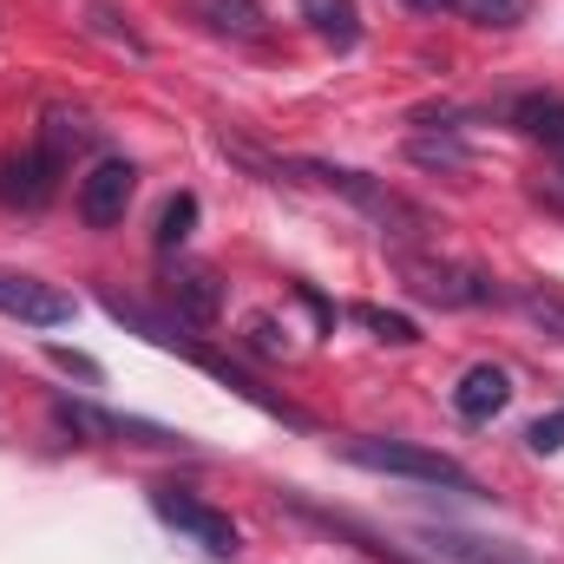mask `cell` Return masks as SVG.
Masks as SVG:
<instances>
[{"label": "cell", "instance_id": "52a82bcc", "mask_svg": "<svg viewBox=\"0 0 564 564\" xmlns=\"http://www.w3.org/2000/svg\"><path fill=\"white\" fill-rule=\"evenodd\" d=\"M0 315H13L26 328H59V322H73V295L53 289V282H40V276L0 270Z\"/></svg>", "mask_w": 564, "mask_h": 564}, {"label": "cell", "instance_id": "6da1fadb", "mask_svg": "<svg viewBox=\"0 0 564 564\" xmlns=\"http://www.w3.org/2000/svg\"><path fill=\"white\" fill-rule=\"evenodd\" d=\"M302 171H308V177H322V184H328L335 197H348V204H355L361 217H375V224H381L388 237H401V250H408V243H421L426 230H433V217H426L414 197L388 191L381 177H368V171H355V164H328V158H308Z\"/></svg>", "mask_w": 564, "mask_h": 564}, {"label": "cell", "instance_id": "8fae6325", "mask_svg": "<svg viewBox=\"0 0 564 564\" xmlns=\"http://www.w3.org/2000/svg\"><path fill=\"white\" fill-rule=\"evenodd\" d=\"M53 177H59V164L33 144L26 158H13V164H0V191L13 197V204H26V210H40L46 197H53Z\"/></svg>", "mask_w": 564, "mask_h": 564}, {"label": "cell", "instance_id": "30bf717a", "mask_svg": "<svg viewBox=\"0 0 564 564\" xmlns=\"http://www.w3.org/2000/svg\"><path fill=\"white\" fill-rule=\"evenodd\" d=\"M506 119H512L532 144L564 151V99H558V93H519V99L506 106Z\"/></svg>", "mask_w": 564, "mask_h": 564}, {"label": "cell", "instance_id": "9c48e42d", "mask_svg": "<svg viewBox=\"0 0 564 564\" xmlns=\"http://www.w3.org/2000/svg\"><path fill=\"white\" fill-rule=\"evenodd\" d=\"M171 308L191 328H217L224 322V282H217V270H177L171 276Z\"/></svg>", "mask_w": 564, "mask_h": 564}, {"label": "cell", "instance_id": "e0dca14e", "mask_svg": "<svg viewBox=\"0 0 564 564\" xmlns=\"http://www.w3.org/2000/svg\"><path fill=\"white\" fill-rule=\"evenodd\" d=\"M459 13L486 33H512V26L532 20V0H459Z\"/></svg>", "mask_w": 564, "mask_h": 564}, {"label": "cell", "instance_id": "7c38bea8", "mask_svg": "<svg viewBox=\"0 0 564 564\" xmlns=\"http://www.w3.org/2000/svg\"><path fill=\"white\" fill-rule=\"evenodd\" d=\"M191 20H204L224 40H257L263 33V0H184Z\"/></svg>", "mask_w": 564, "mask_h": 564}, {"label": "cell", "instance_id": "7402d4cb", "mask_svg": "<svg viewBox=\"0 0 564 564\" xmlns=\"http://www.w3.org/2000/svg\"><path fill=\"white\" fill-rule=\"evenodd\" d=\"M525 446H532L539 459H552V453H564V408H558V414H539V421L525 426Z\"/></svg>", "mask_w": 564, "mask_h": 564}, {"label": "cell", "instance_id": "277c9868", "mask_svg": "<svg viewBox=\"0 0 564 564\" xmlns=\"http://www.w3.org/2000/svg\"><path fill=\"white\" fill-rule=\"evenodd\" d=\"M151 512H158L171 532H184L197 552H210V558H237V525H230V512L204 506L197 492H184V486H151Z\"/></svg>", "mask_w": 564, "mask_h": 564}, {"label": "cell", "instance_id": "8992f818", "mask_svg": "<svg viewBox=\"0 0 564 564\" xmlns=\"http://www.w3.org/2000/svg\"><path fill=\"white\" fill-rule=\"evenodd\" d=\"M132 197H139V164H132V158H99V164L79 177V217H86L93 230L126 224Z\"/></svg>", "mask_w": 564, "mask_h": 564}, {"label": "cell", "instance_id": "cb8c5ba5", "mask_svg": "<svg viewBox=\"0 0 564 564\" xmlns=\"http://www.w3.org/2000/svg\"><path fill=\"white\" fill-rule=\"evenodd\" d=\"M46 361L66 368V375H79V381H99V361H86V355H73V348H46Z\"/></svg>", "mask_w": 564, "mask_h": 564}, {"label": "cell", "instance_id": "9a60e30c", "mask_svg": "<svg viewBox=\"0 0 564 564\" xmlns=\"http://www.w3.org/2000/svg\"><path fill=\"white\" fill-rule=\"evenodd\" d=\"M408 158L426 164V171H453V177L473 171V151L459 144V132H446V126H440V132H414V139H408Z\"/></svg>", "mask_w": 564, "mask_h": 564}, {"label": "cell", "instance_id": "2e32d148", "mask_svg": "<svg viewBox=\"0 0 564 564\" xmlns=\"http://www.w3.org/2000/svg\"><path fill=\"white\" fill-rule=\"evenodd\" d=\"M93 144V126L79 119V112H46V132H40V151L66 171L73 164V151H86Z\"/></svg>", "mask_w": 564, "mask_h": 564}, {"label": "cell", "instance_id": "3957f363", "mask_svg": "<svg viewBox=\"0 0 564 564\" xmlns=\"http://www.w3.org/2000/svg\"><path fill=\"white\" fill-rule=\"evenodd\" d=\"M394 270H401V282H408L421 302H433V308H486V302H499V282L486 276V270H473V263L394 250Z\"/></svg>", "mask_w": 564, "mask_h": 564}, {"label": "cell", "instance_id": "d4e9b609", "mask_svg": "<svg viewBox=\"0 0 564 564\" xmlns=\"http://www.w3.org/2000/svg\"><path fill=\"white\" fill-rule=\"evenodd\" d=\"M532 197H539L545 210H558V217H564V171H545V177H532Z\"/></svg>", "mask_w": 564, "mask_h": 564}, {"label": "cell", "instance_id": "ba28073f", "mask_svg": "<svg viewBox=\"0 0 564 564\" xmlns=\"http://www.w3.org/2000/svg\"><path fill=\"white\" fill-rule=\"evenodd\" d=\"M506 401H512V375H506L499 361L466 368V375H459V388H453L459 421H492V414H506Z\"/></svg>", "mask_w": 564, "mask_h": 564}, {"label": "cell", "instance_id": "44dd1931", "mask_svg": "<svg viewBox=\"0 0 564 564\" xmlns=\"http://www.w3.org/2000/svg\"><path fill=\"white\" fill-rule=\"evenodd\" d=\"M243 341H250L257 355H289V328H282L276 315H250V328H243Z\"/></svg>", "mask_w": 564, "mask_h": 564}, {"label": "cell", "instance_id": "5b68a950", "mask_svg": "<svg viewBox=\"0 0 564 564\" xmlns=\"http://www.w3.org/2000/svg\"><path fill=\"white\" fill-rule=\"evenodd\" d=\"M53 421L66 426V433H79L86 446H112V440H126V446H177V433H164V426H151V421H132V414H106L93 401H53Z\"/></svg>", "mask_w": 564, "mask_h": 564}, {"label": "cell", "instance_id": "7a4b0ae2", "mask_svg": "<svg viewBox=\"0 0 564 564\" xmlns=\"http://www.w3.org/2000/svg\"><path fill=\"white\" fill-rule=\"evenodd\" d=\"M341 459L368 466V473H394V479H421V486H446V492H479L473 473L433 446H414V440H348Z\"/></svg>", "mask_w": 564, "mask_h": 564}, {"label": "cell", "instance_id": "4fadbf2b", "mask_svg": "<svg viewBox=\"0 0 564 564\" xmlns=\"http://www.w3.org/2000/svg\"><path fill=\"white\" fill-rule=\"evenodd\" d=\"M426 545L453 564H532L525 552H512L499 539H473V532H426Z\"/></svg>", "mask_w": 564, "mask_h": 564}, {"label": "cell", "instance_id": "603a6c76", "mask_svg": "<svg viewBox=\"0 0 564 564\" xmlns=\"http://www.w3.org/2000/svg\"><path fill=\"white\" fill-rule=\"evenodd\" d=\"M93 33H106L112 46H126V53H144V40L132 33V26H112V13L106 7H93Z\"/></svg>", "mask_w": 564, "mask_h": 564}, {"label": "cell", "instance_id": "5bb4252c", "mask_svg": "<svg viewBox=\"0 0 564 564\" xmlns=\"http://www.w3.org/2000/svg\"><path fill=\"white\" fill-rule=\"evenodd\" d=\"M302 20H308L328 46H355V40H361V7H355V0H302Z\"/></svg>", "mask_w": 564, "mask_h": 564}, {"label": "cell", "instance_id": "ffe728a7", "mask_svg": "<svg viewBox=\"0 0 564 564\" xmlns=\"http://www.w3.org/2000/svg\"><path fill=\"white\" fill-rule=\"evenodd\" d=\"M348 315H355L361 328H375L381 341H394V348H408V341H421V328H414L408 315H388V308H368V302H361V308H348Z\"/></svg>", "mask_w": 564, "mask_h": 564}, {"label": "cell", "instance_id": "484cf974", "mask_svg": "<svg viewBox=\"0 0 564 564\" xmlns=\"http://www.w3.org/2000/svg\"><path fill=\"white\" fill-rule=\"evenodd\" d=\"M414 13H446V7H459V0H408Z\"/></svg>", "mask_w": 564, "mask_h": 564}, {"label": "cell", "instance_id": "d6986e66", "mask_svg": "<svg viewBox=\"0 0 564 564\" xmlns=\"http://www.w3.org/2000/svg\"><path fill=\"white\" fill-rule=\"evenodd\" d=\"M519 308H525L552 341H564V295L558 289H539V282H532V289H519Z\"/></svg>", "mask_w": 564, "mask_h": 564}, {"label": "cell", "instance_id": "ac0fdd59", "mask_svg": "<svg viewBox=\"0 0 564 564\" xmlns=\"http://www.w3.org/2000/svg\"><path fill=\"white\" fill-rule=\"evenodd\" d=\"M191 230H197V197H191V191H177V197L164 204V217H158V250L191 243Z\"/></svg>", "mask_w": 564, "mask_h": 564}]
</instances>
